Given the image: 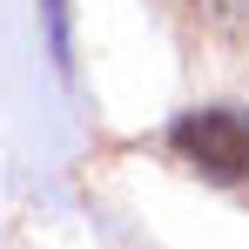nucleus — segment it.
<instances>
[{
    "label": "nucleus",
    "mask_w": 249,
    "mask_h": 249,
    "mask_svg": "<svg viewBox=\"0 0 249 249\" xmlns=\"http://www.w3.org/2000/svg\"><path fill=\"white\" fill-rule=\"evenodd\" d=\"M168 148L209 182H249V115L243 108H196L168 128Z\"/></svg>",
    "instance_id": "obj_1"
},
{
    "label": "nucleus",
    "mask_w": 249,
    "mask_h": 249,
    "mask_svg": "<svg viewBox=\"0 0 249 249\" xmlns=\"http://www.w3.org/2000/svg\"><path fill=\"white\" fill-rule=\"evenodd\" d=\"M189 14L222 41H249V0H189Z\"/></svg>",
    "instance_id": "obj_2"
},
{
    "label": "nucleus",
    "mask_w": 249,
    "mask_h": 249,
    "mask_svg": "<svg viewBox=\"0 0 249 249\" xmlns=\"http://www.w3.org/2000/svg\"><path fill=\"white\" fill-rule=\"evenodd\" d=\"M47 27H54V54H61V68H68V7H61V0H47Z\"/></svg>",
    "instance_id": "obj_3"
}]
</instances>
